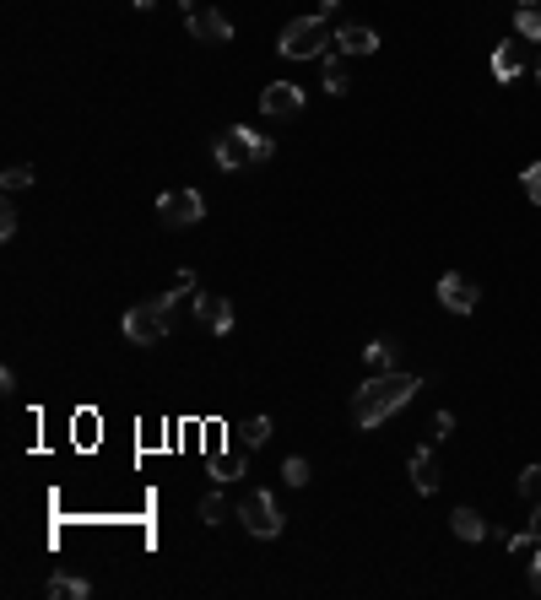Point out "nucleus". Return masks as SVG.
Returning <instances> with one entry per match:
<instances>
[{
	"label": "nucleus",
	"instance_id": "nucleus-1",
	"mask_svg": "<svg viewBox=\"0 0 541 600\" xmlns=\"http://www.w3.org/2000/svg\"><path fill=\"white\" fill-rule=\"evenodd\" d=\"M417 390H422L417 373H401V368H395V373H374V379L352 395V422H358V428H379V422H390Z\"/></svg>",
	"mask_w": 541,
	"mask_h": 600
},
{
	"label": "nucleus",
	"instance_id": "nucleus-2",
	"mask_svg": "<svg viewBox=\"0 0 541 600\" xmlns=\"http://www.w3.org/2000/svg\"><path fill=\"white\" fill-rule=\"evenodd\" d=\"M276 152V141L266 136V130H249V125H228L217 136V146H211V163L217 168H249V163H266V157Z\"/></svg>",
	"mask_w": 541,
	"mask_h": 600
},
{
	"label": "nucleus",
	"instance_id": "nucleus-3",
	"mask_svg": "<svg viewBox=\"0 0 541 600\" xmlns=\"http://www.w3.org/2000/svg\"><path fill=\"white\" fill-rule=\"evenodd\" d=\"M331 22L325 17H293L282 28V38H276V49H282L287 60H320V55H331Z\"/></svg>",
	"mask_w": 541,
	"mask_h": 600
},
{
	"label": "nucleus",
	"instance_id": "nucleus-4",
	"mask_svg": "<svg viewBox=\"0 0 541 600\" xmlns=\"http://www.w3.org/2000/svg\"><path fill=\"white\" fill-rule=\"evenodd\" d=\"M168 330H174V303H168V298H147V303H136V309L120 319V336L130 346H157Z\"/></svg>",
	"mask_w": 541,
	"mask_h": 600
},
{
	"label": "nucleus",
	"instance_id": "nucleus-5",
	"mask_svg": "<svg viewBox=\"0 0 541 600\" xmlns=\"http://www.w3.org/2000/svg\"><path fill=\"white\" fill-rule=\"evenodd\" d=\"M239 519H244L249 536H260V541H276V536H282V509H276V498H271V492H260V487L239 503Z\"/></svg>",
	"mask_w": 541,
	"mask_h": 600
},
{
	"label": "nucleus",
	"instance_id": "nucleus-6",
	"mask_svg": "<svg viewBox=\"0 0 541 600\" xmlns=\"http://www.w3.org/2000/svg\"><path fill=\"white\" fill-rule=\"evenodd\" d=\"M157 217H163V228H195L206 217V200L201 190H163L157 195Z\"/></svg>",
	"mask_w": 541,
	"mask_h": 600
},
{
	"label": "nucleus",
	"instance_id": "nucleus-7",
	"mask_svg": "<svg viewBox=\"0 0 541 600\" xmlns=\"http://www.w3.org/2000/svg\"><path fill=\"white\" fill-rule=\"evenodd\" d=\"M477 298H482V292H477L471 276H460V271H444L439 276V303L450 314H471V309H477Z\"/></svg>",
	"mask_w": 541,
	"mask_h": 600
},
{
	"label": "nucleus",
	"instance_id": "nucleus-8",
	"mask_svg": "<svg viewBox=\"0 0 541 600\" xmlns=\"http://www.w3.org/2000/svg\"><path fill=\"white\" fill-rule=\"evenodd\" d=\"M184 22H190V38H195V44H228V38H233V22L222 17L217 6H201V11H190V17H184Z\"/></svg>",
	"mask_w": 541,
	"mask_h": 600
},
{
	"label": "nucleus",
	"instance_id": "nucleus-9",
	"mask_svg": "<svg viewBox=\"0 0 541 600\" xmlns=\"http://www.w3.org/2000/svg\"><path fill=\"white\" fill-rule=\"evenodd\" d=\"M195 319H201L211 336H228L233 330V303L217 298V292H195Z\"/></svg>",
	"mask_w": 541,
	"mask_h": 600
},
{
	"label": "nucleus",
	"instance_id": "nucleus-10",
	"mask_svg": "<svg viewBox=\"0 0 541 600\" xmlns=\"http://www.w3.org/2000/svg\"><path fill=\"white\" fill-rule=\"evenodd\" d=\"M525 44H531V38H520V33H514L509 44H498V49H493V76H498L504 87L525 71V60H531V49H525Z\"/></svg>",
	"mask_w": 541,
	"mask_h": 600
},
{
	"label": "nucleus",
	"instance_id": "nucleus-11",
	"mask_svg": "<svg viewBox=\"0 0 541 600\" xmlns=\"http://www.w3.org/2000/svg\"><path fill=\"white\" fill-rule=\"evenodd\" d=\"M260 109H266L271 119H293V114H303V87H293V82H271L266 92H260Z\"/></svg>",
	"mask_w": 541,
	"mask_h": 600
},
{
	"label": "nucleus",
	"instance_id": "nucleus-12",
	"mask_svg": "<svg viewBox=\"0 0 541 600\" xmlns=\"http://www.w3.org/2000/svg\"><path fill=\"white\" fill-rule=\"evenodd\" d=\"M412 487L422 492V498H433V492L444 487V476H439V455H433V444H422L417 455H412Z\"/></svg>",
	"mask_w": 541,
	"mask_h": 600
},
{
	"label": "nucleus",
	"instance_id": "nucleus-13",
	"mask_svg": "<svg viewBox=\"0 0 541 600\" xmlns=\"http://www.w3.org/2000/svg\"><path fill=\"white\" fill-rule=\"evenodd\" d=\"M336 49H341V55H374L379 33L363 28V22H347V28H336Z\"/></svg>",
	"mask_w": 541,
	"mask_h": 600
},
{
	"label": "nucleus",
	"instance_id": "nucleus-14",
	"mask_svg": "<svg viewBox=\"0 0 541 600\" xmlns=\"http://www.w3.org/2000/svg\"><path fill=\"white\" fill-rule=\"evenodd\" d=\"M450 530H455L460 541H487V536H493V525H487L477 509H455L450 514Z\"/></svg>",
	"mask_w": 541,
	"mask_h": 600
},
{
	"label": "nucleus",
	"instance_id": "nucleus-15",
	"mask_svg": "<svg viewBox=\"0 0 541 600\" xmlns=\"http://www.w3.org/2000/svg\"><path fill=\"white\" fill-rule=\"evenodd\" d=\"M514 33L541 44V0H520V6H514Z\"/></svg>",
	"mask_w": 541,
	"mask_h": 600
},
{
	"label": "nucleus",
	"instance_id": "nucleus-16",
	"mask_svg": "<svg viewBox=\"0 0 541 600\" xmlns=\"http://www.w3.org/2000/svg\"><path fill=\"white\" fill-rule=\"evenodd\" d=\"M44 590H49V600H87V595H92V584L82 579V573H76V579H71V573H55V579H49Z\"/></svg>",
	"mask_w": 541,
	"mask_h": 600
},
{
	"label": "nucleus",
	"instance_id": "nucleus-17",
	"mask_svg": "<svg viewBox=\"0 0 541 600\" xmlns=\"http://www.w3.org/2000/svg\"><path fill=\"white\" fill-rule=\"evenodd\" d=\"M363 363H368V373H395V341L390 336L368 341L363 346Z\"/></svg>",
	"mask_w": 541,
	"mask_h": 600
},
{
	"label": "nucleus",
	"instance_id": "nucleus-18",
	"mask_svg": "<svg viewBox=\"0 0 541 600\" xmlns=\"http://www.w3.org/2000/svg\"><path fill=\"white\" fill-rule=\"evenodd\" d=\"M320 65H325V92H331V98H341V92L352 87L347 71H341V60H336V55H320Z\"/></svg>",
	"mask_w": 541,
	"mask_h": 600
},
{
	"label": "nucleus",
	"instance_id": "nucleus-19",
	"mask_svg": "<svg viewBox=\"0 0 541 600\" xmlns=\"http://www.w3.org/2000/svg\"><path fill=\"white\" fill-rule=\"evenodd\" d=\"M228 514H233V503L222 498V492H206V498H201V519H206V525H222Z\"/></svg>",
	"mask_w": 541,
	"mask_h": 600
},
{
	"label": "nucleus",
	"instance_id": "nucleus-20",
	"mask_svg": "<svg viewBox=\"0 0 541 600\" xmlns=\"http://www.w3.org/2000/svg\"><path fill=\"white\" fill-rule=\"evenodd\" d=\"M33 179H38V173H33V163H11L6 173H0V184H6L11 195H17V190H28Z\"/></svg>",
	"mask_w": 541,
	"mask_h": 600
},
{
	"label": "nucleus",
	"instance_id": "nucleus-21",
	"mask_svg": "<svg viewBox=\"0 0 541 600\" xmlns=\"http://www.w3.org/2000/svg\"><path fill=\"white\" fill-rule=\"evenodd\" d=\"M282 482H287V487H309V460H303V455H287V460H282Z\"/></svg>",
	"mask_w": 541,
	"mask_h": 600
},
{
	"label": "nucleus",
	"instance_id": "nucleus-22",
	"mask_svg": "<svg viewBox=\"0 0 541 600\" xmlns=\"http://www.w3.org/2000/svg\"><path fill=\"white\" fill-rule=\"evenodd\" d=\"M244 444H249V449L271 444V417H249V422H244Z\"/></svg>",
	"mask_w": 541,
	"mask_h": 600
},
{
	"label": "nucleus",
	"instance_id": "nucleus-23",
	"mask_svg": "<svg viewBox=\"0 0 541 600\" xmlns=\"http://www.w3.org/2000/svg\"><path fill=\"white\" fill-rule=\"evenodd\" d=\"M239 471H244V465H239V455H217V465H211V476H217V482H233Z\"/></svg>",
	"mask_w": 541,
	"mask_h": 600
},
{
	"label": "nucleus",
	"instance_id": "nucleus-24",
	"mask_svg": "<svg viewBox=\"0 0 541 600\" xmlns=\"http://www.w3.org/2000/svg\"><path fill=\"white\" fill-rule=\"evenodd\" d=\"M520 492L525 498H541V465H525L520 471Z\"/></svg>",
	"mask_w": 541,
	"mask_h": 600
},
{
	"label": "nucleus",
	"instance_id": "nucleus-25",
	"mask_svg": "<svg viewBox=\"0 0 541 600\" xmlns=\"http://www.w3.org/2000/svg\"><path fill=\"white\" fill-rule=\"evenodd\" d=\"M520 184H525V195H531L536 206H541V163H531V168H525V173H520Z\"/></svg>",
	"mask_w": 541,
	"mask_h": 600
},
{
	"label": "nucleus",
	"instance_id": "nucleus-26",
	"mask_svg": "<svg viewBox=\"0 0 541 600\" xmlns=\"http://www.w3.org/2000/svg\"><path fill=\"white\" fill-rule=\"evenodd\" d=\"M17 228H22L17 206H0V238H17Z\"/></svg>",
	"mask_w": 541,
	"mask_h": 600
},
{
	"label": "nucleus",
	"instance_id": "nucleus-27",
	"mask_svg": "<svg viewBox=\"0 0 541 600\" xmlns=\"http://www.w3.org/2000/svg\"><path fill=\"white\" fill-rule=\"evenodd\" d=\"M504 546H509V552H514V557H520V552H531V546H541V541L531 536V530H520V536H509Z\"/></svg>",
	"mask_w": 541,
	"mask_h": 600
},
{
	"label": "nucleus",
	"instance_id": "nucleus-28",
	"mask_svg": "<svg viewBox=\"0 0 541 600\" xmlns=\"http://www.w3.org/2000/svg\"><path fill=\"white\" fill-rule=\"evenodd\" d=\"M450 428H455V417H450V411H439V417H433V444H439V438H450Z\"/></svg>",
	"mask_w": 541,
	"mask_h": 600
},
{
	"label": "nucleus",
	"instance_id": "nucleus-29",
	"mask_svg": "<svg viewBox=\"0 0 541 600\" xmlns=\"http://www.w3.org/2000/svg\"><path fill=\"white\" fill-rule=\"evenodd\" d=\"M336 6H341V0H320V6H314V17H325V22H331V17H336Z\"/></svg>",
	"mask_w": 541,
	"mask_h": 600
},
{
	"label": "nucleus",
	"instance_id": "nucleus-30",
	"mask_svg": "<svg viewBox=\"0 0 541 600\" xmlns=\"http://www.w3.org/2000/svg\"><path fill=\"white\" fill-rule=\"evenodd\" d=\"M531 590H536V595H541V552H536V557H531Z\"/></svg>",
	"mask_w": 541,
	"mask_h": 600
},
{
	"label": "nucleus",
	"instance_id": "nucleus-31",
	"mask_svg": "<svg viewBox=\"0 0 541 600\" xmlns=\"http://www.w3.org/2000/svg\"><path fill=\"white\" fill-rule=\"evenodd\" d=\"M531 536L541 541V498H536V514H531Z\"/></svg>",
	"mask_w": 541,
	"mask_h": 600
},
{
	"label": "nucleus",
	"instance_id": "nucleus-32",
	"mask_svg": "<svg viewBox=\"0 0 541 600\" xmlns=\"http://www.w3.org/2000/svg\"><path fill=\"white\" fill-rule=\"evenodd\" d=\"M179 6H184V17H190V11H201V0H179Z\"/></svg>",
	"mask_w": 541,
	"mask_h": 600
},
{
	"label": "nucleus",
	"instance_id": "nucleus-33",
	"mask_svg": "<svg viewBox=\"0 0 541 600\" xmlns=\"http://www.w3.org/2000/svg\"><path fill=\"white\" fill-rule=\"evenodd\" d=\"M130 6H141V11H147V6H157V0H130Z\"/></svg>",
	"mask_w": 541,
	"mask_h": 600
},
{
	"label": "nucleus",
	"instance_id": "nucleus-34",
	"mask_svg": "<svg viewBox=\"0 0 541 600\" xmlns=\"http://www.w3.org/2000/svg\"><path fill=\"white\" fill-rule=\"evenodd\" d=\"M536 82H541V60H536Z\"/></svg>",
	"mask_w": 541,
	"mask_h": 600
}]
</instances>
